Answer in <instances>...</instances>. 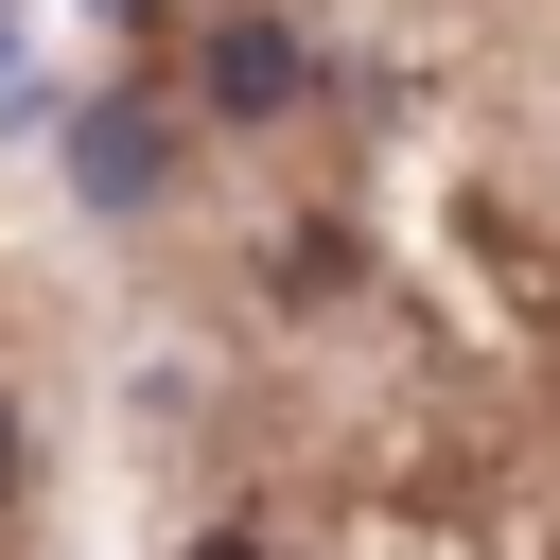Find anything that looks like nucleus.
<instances>
[{"instance_id":"nucleus-1","label":"nucleus","mask_w":560,"mask_h":560,"mask_svg":"<svg viewBox=\"0 0 560 560\" xmlns=\"http://www.w3.org/2000/svg\"><path fill=\"white\" fill-rule=\"evenodd\" d=\"M70 175H88V210H158V192H175V122H158L140 88L88 105V122H70Z\"/></svg>"},{"instance_id":"nucleus-2","label":"nucleus","mask_w":560,"mask_h":560,"mask_svg":"<svg viewBox=\"0 0 560 560\" xmlns=\"http://www.w3.org/2000/svg\"><path fill=\"white\" fill-rule=\"evenodd\" d=\"M0 52H18V0H0Z\"/></svg>"}]
</instances>
